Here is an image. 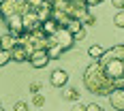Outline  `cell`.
Masks as SVG:
<instances>
[{
    "label": "cell",
    "instance_id": "obj_14",
    "mask_svg": "<svg viewBox=\"0 0 124 111\" xmlns=\"http://www.w3.org/2000/svg\"><path fill=\"white\" fill-rule=\"evenodd\" d=\"M13 111H28V103L17 100V103H15V107H13Z\"/></svg>",
    "mask_w": 124,
    "mask_h": 111
},
{
    "label": "cell",
    "instance_id": "obj_3",
    "mask_svg": "<svg viewBox=\"0 0 124 111\" xmlns=\"http://www.w3.org/2000/svg\"><path fill=\"white\" fill-rule=\"evenodd\" d=\"M47 47H58V49H62V51H69L71 47L75 45V38H73V34L69 32V28H58L51 37H47Z\"/></svg>",
    "mask_w": 124,
    "mask_h": 111
},
{
    "label": "cell",
    "instance_id": "obj_9",
    "mask_svg": "<svg viewBox=\"0 0 124 111\" xmlns=\"http://www.w3.org/2000/svg\"><path fill=\"white\" fill-rule=\"evenodd\" d=\"M105 51H107V49H103L101 45H92V47L88 49V56H90L92 60H101V58L105 56Z\"/></svg>",
    "mask_w": 124,
    "mask_h": 111
},
{
    "label": "cell",
    "instance_id": "obj_17",
    "mask_svg": "<svg viewBox=\"0 0 124 111\" xmlns=\"http://www.w3.org/2000/svg\"><path fill=\"white\" fill-rule=\"evenodd\" d=\"M30 92H32V94H39V92H41V83H39V81L30 83Z\"/></svg>",
    "mask_w": 124,
    "mask_h": 111
},
{
    "label": "cell",
    "instance_id": "obj_19",
    "mask_svg": "<svg viewBox=\"0 0 124 111\" xmlns=\"http://www.w3.org/2000/svg\"><path fill=\"white\" fill-rule=\"evenodd\" d=\"M73 111H86V105H81V103H75V105H73Z\"/></svg>",
    "mask_w": 124,
    "mask_h": 111
},
{
    "label": "cell",
    "instance_id": "obj_5",
    "mask_svg": "<svg viewBox=\"0 0 124 111\" xmlns=\"http://www.w3.org/2000/svg\"><path fill=\"white\" fill-rule=\"evenodd\" d=\"M107 98H109V103L116 111H124V90H113Z\"/></svg>",
    "mask_w": 124,
    "mask_h": 111
},
{
    "label": "cell",
    "instance_id": "obj_8",
    "mask_svg": "<svg viewBox=\"0 0 124 111\" xmlns=\"http://www.w3.org/2000/svg\"><path fill=\"white\" fill-rule=\"evenodd\" d=\"M15 45H17V38L13 37V34H9V32H7V34H2V37H0V49L11 51Z\"/></svg>",
    "mask_w": 124,
    "mask_h": 111
},
{
    "label": "cell",
    "instance_id": "obj_6",
    "mask_svg": "<svg viewBox=\"0 0 124 111\" xmlns=\"http://www.w3.org/2000/svg\"><path fill=\"white\" fill-rule=\"evenodd\" d=\"M49 81H51V86H54V88H64V86H66V81H69V73L62 71V68H58V71L51 73Z\"/></svg>",
    "mask_w": 124,
    "mask_h": 111
},
{
    "label": "cell",
    "instance_id": "obj_2",
    "mask_svg": "<svg viewBox=\"0 0 124 111\" xmlns=\"http://www.w3.org/2000/svg\"><path fill=\"white\" fill-rule=\"evenodd\" d=\"M84 83H86L88 92H92V94H96V96H109V94L113 92L111 88L107 86V81L103 79L96 60H92L86 66V71H84Z\"/></svg>",
    "mask_w": 124,
    "mask_h": 111
},
{
    "label": "cell",
    "instance_id": "obj_4",
    "mask_svg": "<svg viewBox=\"0 0 124 111\" xmlns=\"http://www.w3.org/2000/svg\"><path fill=\"white\" fill-rule=\"evenodd\" d=\"M30 66H34V68H43V66H47L49 64V56H47V49H37L30 53Z\"/></svg>",
    "mask_w": 124,
    "mask_h": 111
},
{
    "label": "cell",
    "instance_id": "obj_20",
    "mask_svg": "<svg viewBox=\"0 0 124 111\" xmlns=\"http://www.w3.org/2000/svg\"><path fill=\"white\" fill-rule=\"evenodd\" d=\"M101 2H103V0H86L88 9H90V7H92V4H101Z\"/></svg>",
    "mask_w": 124,
    "mask_h": 111
},
{
    "label": "cell",
    "instance_id": "obj_15",
    "mask_svg": "<svg viewBox=\"0 0 124 111\" xmlns=\"http://www.w3.org/2000/svg\"><path fill=\"white\" fill-rule=\"evenodd\" d=\"M32 103H34L37 107H43V105H45V96H43V94H34V98H32Z\"/></svg>",
    "mask_w": 124,
    "mask_h": 111
},
{
    "label": "cell",
    "instance_id": "obj_13",
    "mask_svg": "<svg viewBox=\"0 0 124 111\" xmlns=\"http://www.w3.org/2000/svg\"><path fill=\"white\" fill-rule=\"evenodd\" d=\"M81 24H84V26H94V24H96V17H94V15H90V13H88L86 17H84V22H81Z\"/></svg>",
    "mask_w": 124,
    "mask_h": 111
},
{
    "label": "cell",
    "instance_id": "obj_7",
    "mask_svg": "<svg viewBox=\"0 0 124 111\" xmlns=\"http://www.w3.org/2000/svg\"><path fill=\"white\" fill-rule=\"evenodd\" d=\"M28 58H30V53L26 51L24 45H19V43H17V45L11 49V60H13V62H28Z\"/></svg>",
    "mask_w": 124,
    "mask_h": 111
},
{
    "label": "cell",
    "instance_id": "obj_1",
    "mask_svg": "<svg viewBox=\"0 0 124 111\" xmlns=\"http://www.w3.org/2000/svg\"><path fill=\"white\" fill-rule=\"evenodd\" d=\"M96 62L107 86L111 90H124V45H116L107 49L105 56Z\"/></svg>",
    "mask_w": 124,
    "mask_h": 111
},
{
    "label": "cell",
    "instance_id": "obj_18",
    "mask_svg": "<svg viewBox=\"0 0 124 111\" xmlns=\"http://www.w3.org/2000/svg\"><path fill=\"white\" fill-rule=\"evenodd\" d=\"M111 2H113V7H116V9L124 11V0H111Z\"/></svg>",
    "mask_w": 124,
    "mask_h": 111
},
{
    "label": "cell",
    "instance_id": "obj_21",
    "mask_svg": "<svg viewBox=\"0 0 124 111\" xmlns=\"http://www.w3.org/2000/svg\"><path fill=\"white\" fill-rule=\"evenodd\" d=\"M0 111H4V109H2V107H0Z\"/></svg>",
    "mask_w": 124,
    "mask_h": 111
},
{
    "label": "cell",
    "instance_id": "obj_11",
    "mask_svg": "<svg viewBox=\"0 0 124 111\" xmlns=\"http://www.w3.org/2000/svg\"><path fill=\"white\" fill-rule=\"evenodd\" d=\"M7 62H11V51H4V49H0V66H4Z\"/></svg>",
    "mask_w": 124,
    "mask_h": 111
},
{
    "label": "cell",
    "instance_id": "obj_12",
    "mask_svg": "<svg viewBox=\"0 0 124 111\" xmlns=\"http://www.w3.org/2000/svg\"><path fill=\"white\" fill-rule=\"evenodd\" d=\"M113 24L118 28H124V11H118V15L113 17Z\"/></svg>",
    "mask_w": 124,
    "mask_h": 111
},
{
    "label": "cell",
    "instance_id": "obj_10",
    "mask_svg": "<svg viewBox=\"0 0 124 111\" xmlns=\"http://www.w3.org/2000/svg\"><path fill=\"white\" fill-rule=\"evenodd\" d=\"M64 98H69V100H79V92L73 90V88H69V90L64 92Z\"/></svg>",
    "mask_w": 124,
    "mask_h": 111
},
{
    "label": "cell",
    "instance_id": "obj_16",
    "mask_svg": "<svg viewBox=\"0 0 124 111\" xmlns=\"http://www.w3.org/2000/svg\"><path fill=\"white\" fill-rule=\"evenodd\" d=\"M86 111H105L101 105H96V103H92V105H86Z\"/></svg>",
    "mask_w": 124,
    "mask_h": 111
}]
</instances>
